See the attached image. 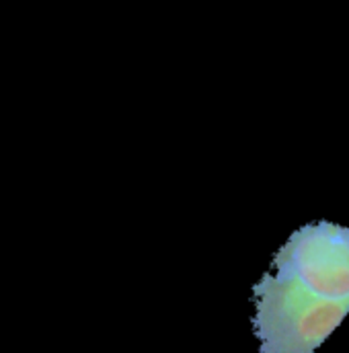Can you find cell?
<instances>
[{
  "instance_id": "6da1fadb",
  "label": "cell",
  "mask_w": 349,
  "mask_h": 353,
  "mask_svg": "<svg viewBox=\"0 0 349 353\" xmlns=\"http://www.w3.org/2000/svg\"><path fill=\"white\" fill-rule=\"evenodd\" d=\"M253 298L261 353H315L349 314V302L323 298L281 271L263 273Z\"/></svg>"
},
{
  "instance_id": "7a4b0ae2",
  "label": "cell",
  "mask_w": 349,
  "mask_h": 353,
  "mask_svg": "<svg viewBox=\"0 0 349 353\" xmlns=\"http://www.w3.org/2000/svg\"><path fill=\"white\" fill-rule=\"evenodd\" d=\"M271 265L323 298L349 302V226L329 220L304 224L277 249Z\"/></svg>"
}]
</instances>
